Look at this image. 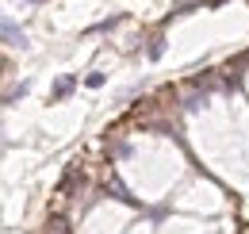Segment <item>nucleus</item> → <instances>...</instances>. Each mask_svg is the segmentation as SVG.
Here are the masks:
<instances>
[{
  "label": "nucleus",
  "instance_id": "f257e3e1",
  "mask_svg": "<svg viewBox=\"0 0 249 234\" xmlns=\"http://www.w3.org/2000/svg\"><path fill=\"white\" fill-rule=\"evenodd\" d=\"M0 39H4L8 46H19V50L27 46V35L16 27V23H8V20H0Z\"/></svg>",
  "mask_w": 249,
  "mask_h": 234
},
{
  "label": "nucleus",
  "instance_id": "f03ea898",
  "mask_svg": "<svg viewBox=\"0 0 249 234\" xmlns=\"http://www.w3.org/2000/svg\"><path fill=\"white\" fill-rule=\"evenodd\" d=\"M73 88H77V77H62V81L54 85V100H65V96H69Z\"/></svg>",
  "mask_w": 249,
  "mask_h": 234
},
{
  "label": "nucleus",
  "instance_id": "7ed1b4c3",
  "mask_svg": "<svg viewBox=\"0 0 249 234\" xmlns=\"http://www.w3.org/2000/svg\"><path fill=\"white\" fill-rule=\"evenodd\" d=\"M107 192H111L115 200H123V204H134V196H126V188H123V184H119V180H115V176L107 180Z\"/></svg>",
  "mask_w": 249,
  "mask_h": 234
},
{
  "label": "nucleus",
  "instance_id": "20e7f679",
  "mask_svg": "<svg viewBox=\"0 0 249 234\" xmlns=\"http://www.w3.org/2000/svg\"><path fill=\"white\" fill-rule=\"evenodd\" d=\"M50 234H69V227H65V219H54V223H50Z\"/></svg>",
  "mask_w": 249,
  "mask_h": 234
},
{
  "label": "nucleus",
  "instance_id": "39448f33",
  "mask_svg": "<svg viewBox=\"0 0 249 234\" xmlns=\"http://www.w3.org/2000/svg\"><path fill=\"white\" fill-rule=\"evenodd\" d=\"M23 92H27V85H16V88H12V92H8V96H4V100H8V104H12V100H19V96H23Z\"/></svg>",
  "mask_w": 249,
  "mask_h": 234
},
{
  "label": "nucleus",
  "instance_id": "423d86ee",
  "mask_svg": "<svg viewBox=\"0 0 249 234\" xmlns=\"http://www.w3.org/2000/svg\"><path fill=\"white\" fill-rule=\"evenodd\" d=\"M161 50H165V42H161V39H154V42H150V58H161Z\"/></svg>",
  "mask_w": 249,
  "mask_h": 234
}]
</instances>
